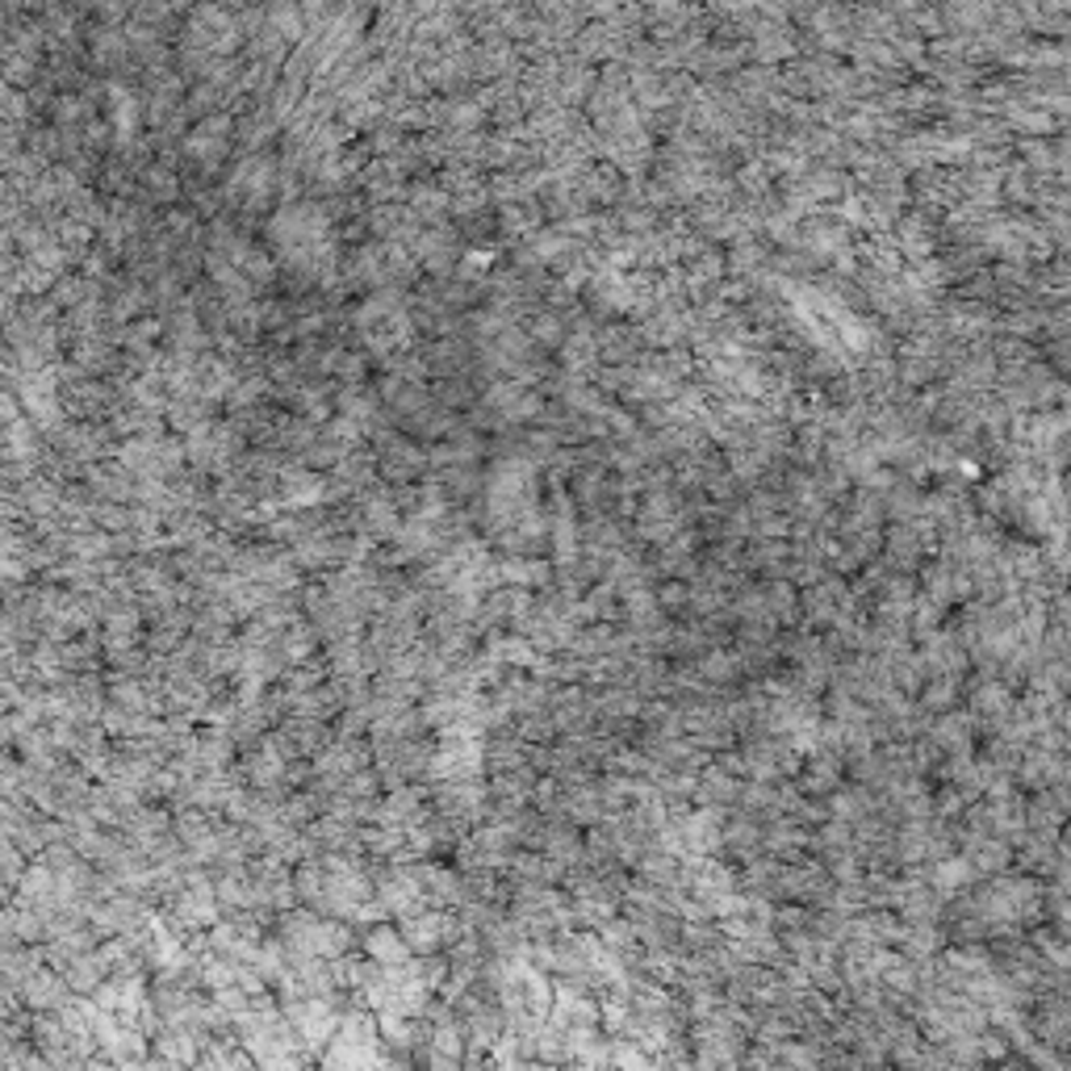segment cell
<instances>
[{"instance_id": "7a4b0ae2", "label": "cell", "mask_w": 1071, "mask_h": 1071, "mask_svg": "<svg viewBox=\"0 0 1071 1071\" xmlns=\"http://www.w3.org/2000/svg\"><path fill=\"white\" fill-rule=\"evenodd\" d=\"M365 951H369V962L377 967H403L410 958V942L403 933H394L390 926H377L369 938H365Z\"/></svg>"}, {"instance_id": "6da1fadb", "label": "cell", "mask_w": 1071, "mask_h": 1071, "mask_svg": "<svg viewBox=\"0 0 1071 1071\" xmlns=\"http://www.w3.org/2000/svg\"><path fill=\"white\" fill-rule=\"evenodd\" d=\"M452 938V921L444 917V913H410L406 917V942L415 946V951H435V946H444Z\"/></svg>"}]
</instances>
